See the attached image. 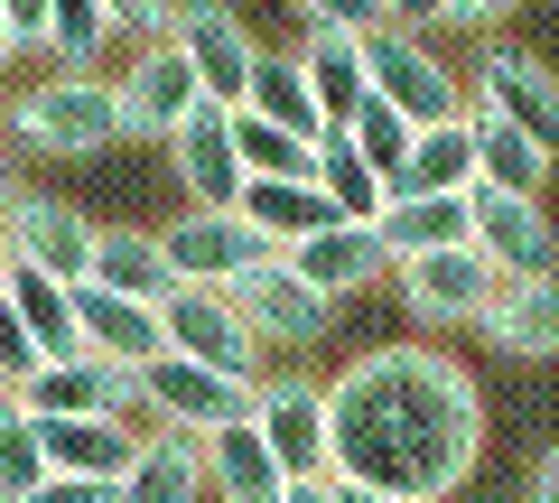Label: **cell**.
I'll return each instance as SVG.
<instances>
[{"instance_id":"1","label":"cell","mask_w":559,"mask_h":503,"mask_svg":"<svg viewBox=\"0 0 559 503\" xmlns=\"http://www.w3.org/2000/svg\"><path fill=\"white\" fill-rule=\"evenodd\" d=\"M326 439H336V484L439 503L476 476L485 447L476 373L429 345H373L326 383Z\"/></svg>"},{"instance_id":"2","label":"cell","mask_w":559,"mask_h":503,"mask_svg":"<svg viewBox=\"0 0 559 503\" xmlns=\"http://www.w3.org/2000/svg\"><path fill=\"white\" fill-rule=\"evenodd\" d=\"M10 131H20L28 159H103L112 141H131V131H121L112 75H47V84H28L20 112H10Z\"/></svg>"},{"instance_id":"3","label":"cell","mask_w":559,"mask_h":503,"mask_svg":"<svg viewBox=\"0 0 559 503\" xmlns=\"http://www.w3.org/2000/svg\"><path fill=\"white\" fill-rule=\"evenodd\" d=\"M364 84H373V94L392 103L411 131H429V121H457V112H466V75H448L439 47L419 38V28H401V20H382L373 38H364Z\"/></svg>"},{"instance_id":"4","label":"cell","mask_w":559,"mask_h":503,"mask_svg":"<svg viewBox=\"0 0 559 503\" xmlns=\"http://www.w3.org/2000/svg\"><path fill=\"white\" fill-rule=\"evenodd\" d=\"M252 392H261V373H215V363H187V355L140 363V402L159 410V429H178V439H215V429L252 420Z\"/></svg>"},{"instance_id":"5","label":"cell","mask_w":559,"mask_h":503,"mask_svg":"<svg viewBox=\"0 0 559 503\" xmlns=\"http://www.w3.org/2000/svg\"><path fill=\"white\" fill-rule=\"evenodd\" d=\"M168 47L187 57V75H197L205 103H224V112H242V94H252V28H242L234 0H178V20H168Z\"/></svg>"},{"instance_id":"6","label":"cell","mask_w":559,"mask_h":503,"mask_svg":"<svg viewBox=\"0 0 559 503\" xmlns=\"http://www.w3.org/2000/svg\"><path fill=\"white\" fill-rule=\"evenodd\" d=\"M466 112L503 121V131H522L532 149L559 159V75L540 57H522V47H485V65L466 75Z\"/></svg>"},{"instance_id":"7","label":"cell","mask_w":559,"mask_h":503,"mask_svg":"<svg viewBox=\"0 0 559 503\" xmlns=\"http://www.w3.org/2000/svg\"><path fill=\"white\" fill-rule=\"evenodd\" d=\"M159 252H168V280L178 289H234L252 262H271V242L234 205H187L178 224H159Z\"/></svg>"},{"instance_id":"8","label":"cell","mask_w":559,"mask_h":503,"mask_svg":"<svg viewBox=\"0 0 559 503\" xmlns=\"http://www.w3.org/2000/svg\"><path fill=\"white\" fill-rule=\"evenodd\" d=\"M252 429H261V447L280 457V476L289 484H318V476H336V439H326V383H261L252 392Z\"/></svg>"},{"instance_id":"9","label":"cell","mask_w":559,"mask_h":503,"mask_svg":"<svg viewBox=\"0 0 559 503\" xmlns=\"http://www.w3.org/2000/svg\"><path fill=\"white\" fill-rule=\"evenodd\" d=\"M401 280V308H411L419 326H476L485 308H495V262H485L476 242H457V252H419V262H392Z\"/></svg>"},{"instance_id":"10","label":"cell","mask_w":559,"mask_h":503,"mask_svg":"<svg viewBox=\"0 0 559 503\" xmlns=\"http://www.w3.org/2000/svg\"><path fill=\"white\" fill-rule=\"evenodd\" d=\"M224 299L242 308V326H252V345H261V355H271V345H318L326 326H336V299H318V289H308L299 271L280 262V252H271V262H252L234 289H224Z\"/></svg>"},{"instance_id":"11","label":"cell","mask_w":559,"mask_h":503,"mask_svg":"<svg viewBox=\"0 0 559 503\" xmlns=\"http://www.w3.org/2000/svg\"><path fill=\"white\" fill-rule=\"evenodd\" d=\"M20 410L28 420H131L140 410V373L103 355H66V363H38L20 383Z\"/></svg>"},{"instance_id":"12","label":"cell","mask_w":559,"mask_h":503,"mask_svg":"<svg viewBox=\"0 0 559 503\" xmlns=\"http://www.w3.org/2000/svg\"><path fill=\"white\" fill-rule=\"evenodd\" d=\"M159 336H168V355L215 363V373H252L261 363L252 326H242V308L224 299V289H168L159 299Z\"/></svg>"},{"instance_id":"13","label":"cell","mask_w":559,"mask_h":503,"mask_svg":"<svg viewBox=\"0 0 559 503\" xmlns=\"http://www.w3.org/2000/svg\"><path fill=\"white\" fill-rule=\"evenodd\" d=\"M0 233H10V262L47 271V280H66V289L94 271V224H84L66 196H20L10 215H0Z\"/></svg>"},{"instance_id":"14","label":"cell","mask_w":559,"mask_h":503,"mask_svg":"<svg viewBox=\"0 0 559 503\" xmlns=\"http://www.w3.org/2000/svg\"><path fill=\"white\" fill-rule=\"evenodd\" d=\"M112 94H121V131H131V141H168V131H178L187 112H197V75H187V57L178 47H140L131 57V75H112Z\"/></svg>"},{"instance_id":"15","label":"cell","mask_w":559,"mask_h":503,"mask_svg":"<svg viewBox=\"0 0 559 503\" xmlns=\"http://www.w3.org/2000/svg\"><path fill=\"white\" fill-rule=\"evenodd\" d=\"M75 345H84V355H103V363H121V373H140L150 355H168L159 308H150V299H121V289H103V280H75Z\"/></svg>"},{"instance_id":"16","label":"cell","mask_w":559,"mask_h":503,"mask_svg":"<svg viewBox=\"0 0 559 503\" xmlns=\"http://www.w3.org/2000/svg\"><path fill=\"white\" fill-rule=\"evenodd\" d=\"M476 252L495 262V280H540L559 271V233L540 215V196H476Z\"/></svg>"},{"instance_id":"17","label":"cell","mask_w":559,"mask_h":503,"mask_svg":"<svg viewBox=\"0 0 559 503\" xmlns=\"http://www.w3.org/2000/svg\"><path fill=\"white\" fill-rule=\"evenodd\" d=\"M476 336L495 345V355H513V363H550L559 355V271H540V280H503L495 308L476 318Z\"/></svg>"},{"instance_id":"18","label":"cell","mask_w":559,"mask_h":503,"mask_svg":"<svg viewBox=\"0 0 559 503\" xmlns=\"http://www.w3.org/2000/svg\"><path fill=\"white\" fill-rule=\"evenodd\" d=\"M168 149H178V187H187V205H234V196H242L234 112H224V103H197V112L168 131Z\"/></svg>"},{"instance_id":"19","label":"cell","mask_w":559,"mask_h":503,"mask_svg":"<svg viewBox=\"0 0 559 503\" xmlns=\"http://www.w3.org/2000/svg\"><path fill=\"white\" fill-rule=\"evenodd\" d=\"M234 215L252 224V233L271 242V252H299L308 233H326V224H345V215H336V196H326L318 178H242Z\"/></svg>"},{"instance_id":"20","label":"cell","mask_w":559,"mask_h":503,"mask_svg":"<svg viewBox=\"0 0 559 503\" xmlns=\"http://www.w3.org/2000/svg\"><path fill=\"white\" fill-rule=\"evenodd\" d=\"M280 262L299 271L318 299H355V289H373L382 271H392V252H382L373 224H326V233H308L299 252H280Z\"/></svg>"},{"instance_id":"21","label":"cell","mask_w":559,"mask_h":503,"mask_svg":"<svg viewBox=\"0 0 559 503\" xmlns=\"http://www.w3.org/2000/svg\"><path fill=\"white\" fill-rule=\"evenodd\" d=\"M47 447V476H75V484H121L140 457V429L131 420H38Z\"/></svg>"},{"instance_id":"22","label":"cell","mask_w":559,"mask_h":503,"mask_svg":"<svg viewBox=\"0 0 559 503\" xmlns=\"http://www.w3.org/2000/svg\"><path fill=\"white\" fill-rule=\"evenodd\" d=\"M382 252L392 262H419V252H457V242H476V196H392L373 215Z\"/></svg>"},{"instance_id":"23","label":"cell","mask_w":559,"mask_h":503,"mask_svg":"<svg viewBox=\"0 0 559 503\" xmlns=\"http://www.w3.org/2000/svg\"><path fill=\"white\" fill-rule=\"evenodd\" d=\"M197 494H205V439H178V429H150L131 476L112 484V503H197Z\"/></svg>"},{"instance_id":"24","label":"cell","mask_w":559,"mask_h":503,"mask_svg":"<svg viewBox=\"0 0 559 503\" xmlns=\"http://www.w3.org/2000/svg\"><path fill=\"white\" fill-rule=\"evenodd\" d=\"M392 196H476V121H429L401 159V187Z\"/></svg>"},{"instance_id":"25","label":"cell","mask_w":559,"mask_h":503,"mask_svg":"<svg viewBox=\"0 0 559 503\" xmlns=\"http://www.w3.org/2000/svg\"><path fill=\"white\" fill-rule=\"evenodd\" d=\"M84 280H103V289H121V299H150L159 308L168 289V252H159V233L150 224H94V271Z\"/></svg>"},{"instance_id":"26","label":"cell","mask_w":559,"mask_h":503,"mask_svg":"<svg viewBox=\"0 0 559 503\" xmlns=\"http://www.w3.org/2000/svg\"><path fill=\"white\" fill-rule=\"evenodd\" d=\"M205 484H215L224 503H280V494H289V476H280V457L261 447L252 420H234V429L205 439Z\"/></svg>"},{"instance_id":"27","label":"cell","mask_w":559,"mask_h":503,"mask_svg":"<svg viewBox=\"0 0 559 503\" xmlns=\"http://www.w3.org/2000/svg\"><path fill=\"white\" fill-rule=\"evenodd\" d=\"M242 112H261L271 131H289V141H308V149L336 131V121H326V103L308 94L299 57H261V65H252V94H242Z\"/></svg>"},{"instance_id":"28","label":"cell","mask_w":559,"mask_h":503,"mask_svg":"<svg viewBox=\"0 0 559 503\" xmlns=\"http://www.w3.org/2000/svg\"><path fill=\"white\" fill-rule=\"evenodd\" d=\"M289 57H299L308 94L326 103V121H345L364 94H373V84H364V38H355V28H308V38L289 47Z\"/></svg>"},{"instance_id":"29","label":"cell","mask_w":559,"mask_h":503,"mask_svg":"<svg viewBox=\"0 0 559 503\" xmlns=\"http://www.w3.org/2000/svg\"><path fill=\"white\" fill-rule=\"evenodd\" d=\"M476 121V196H540L550 187V149H532L522 131H503V121L466 112Z\"/></svg>"},{"instance_id":"30","label":"cell","mask_w":559,"mask_h":503,"mask_svg":"<svg viewBox=\"0 0 559 503\" xmlns=\"http://www.w3.org/2000/svg\"><path fill=\"white\" fill-rule=\"evenodd\" d=\"M0 289H10V308L28 318V336H38V355H47V363L84 355V345H75V289H66V280H47V271L10 262V280H0Z\"/></svg>"},{"instance_id":"31","label":"cell","mask_w":559,"mask_h":503,"mask_svg":"<svg viewBox=\"0 0 559 503\" xmlns=\"http://www.w3.org/2000/svg\"><path fill=\"white\" fill-rule=\"evenodd\" d=\"M318 187L336 196V215H345V224H373L382 205H392V178H382V168L364 159L345 131H326V141H318Z\"/></svg>"},{"instance_id":"32","label":"cell","mask_w":559,"mask_h":503,"mask_svg":"<svg viewBox=\"0 0 559 503\" xmlns=\"http://www.w3.org/2000/svg\"><path fill=\"white\" fill-rule=\"evenodd\" d=\"M103 47H112V10L103 0H47V57H57V75H94Z\"/></svg>"},{"instance_id":"33","label":"cell","mask_w":559,"mask_h":503,"mask_svg":"<svg viewBox=\"0 0 559 503\" xmlns=\"http://www.w3.org/2000/svg\"><path fill=\"white\" fill-rule=\"evenodd\" d=\"M234 159H242V178H318V149L271 131L261 112H234Z\"/></svg>"},{"instance_id":"34","label":"cell","mask_w":559,"mask_h":503,"mask_svg":"<svg viewBox=\"0 0 559 503\" xmlns=\"http://www.w3.org/2000/svg\"><path fill=\"white\" fill-rule=\"evenodd\" d=\"M47 484V447H38V420L20 410V392H0V503H20Z\"/></svg>"},{"instance_id":"35","label":"cell","mask_w":559,"mask_h":503,"mask_svg":"<svg viewBox=\"0 0 559 503\" xmlns=\"http://www.w3.org/2000/svg\"><path fill=\"white\" fill-rule=\"evenodd\" d=\"M336 131H345V141H355V149H364V159H373V168H382V178H392V187H401V159H411V141H419V131H411V121H401V112H392V103H382V94H364V103H355V112H345V121H336Z\"/></svg>"},{"instance_id":"36","label":"cell","mask_w":559,"mask_h":503,"mask_svg":"<svg viewBox=\"0 0 559 503\" xmlns=\"http://www.w3.org/2000/svg\"><path fill=\"white\" fill-rule=\"evenodd\" d=\"M38 363H47V355H38V336H28V318L10 308V289H0V392H20Z\"/></svg>"},{"instance_id":"37","label":"cell","mask_w":559,"mask_h":503,"mask_svg":"<svg viewBox=\"0 0 559 503\" xmlns=\"http://www.w3.org/2000/svg\"><path fill=\"white\" fill-rule=\"evenodd\" d=\"M308 28H355V38H373L382 20H392V0H299Z\"/></svg>"},{"instance_id":"38","label":"cell","mask_w":559,"mask_h":503,"mask_svg":"<svg viewBox=\"0 0 559 503\" xmlns=\"http://www.w3.org/2000/svg\"><path fill=\"white\" fill-rule=\"evenodd\" d=\"M103 10H112V28H131L140 47H159L168 20H178V0H103Z\"/></svg>"},{"instance_id":"39","label":"cell","mask_w":559,"mask_h":503,"mask_svg":"<svg viewBox=\"0 0 559 503\" xmlns=\"http://www.w3.org/2000/svg\"><path fill=\"white\" fill-rule=\"evenodd\" d=\"M20 503H112V484H75V476H47L38 494H20Z\"/></svg>"},{"instance_id":"40","label":"cell","mask_w":559,"mask_h":503,"mask_svg":"<svg viewBox=\"0 0 559 503\" xmlns=\"http://www.w3.org/2000/svg\"><path fill=\"white\" fill-rule=\"evenodd\" d=\"M10 10V38L20 47H47V0H0Z\"/></svg>"},{"instance_id":"41","label":"cell","mask_w":559,"mask_h":503,"mask_svg":"<svg viewBox=\"0 0 559 503\" xmlns=\"http://www.w3.org/2000/svg\"><path fill=\"white\" fill-rule=\"evenodd\" d=\"M392 20L401 28H448V20H457V0H392Z\"/></svg>"},{"instance_id":"42","label":"cell","mask_w":559,"mask_h":503,"mask_svg":"<svg viewBox=\"0 0 559 503\" xmlns=\"http://www.w3.org/2000/svg\"><path fill=\"white\" fill-rule=\"evenodd\" d=\"M513 10H522V0H457V20H448V28H503Z\"/></svg>"},{"instance_id":"43","label":"cell","mask_w":559,"mask_h":503,"mask_svg":"<svg viewBox=\"0 0 559 503\" xmlns=\"http://www.w3.org/2000/svg\"><path fill=\"white\" fill-rule=\"evenodd\" d=\"M532 503H559V447H550V457L532 466Z\"/></svg>"},{"instance_id":"44","label":"cell","mask_w":559,"mask_h":503,"mask_svg":"<svg viewBox=\"0 0 559 503\" xmlns=\"http://www.w3.org/2000/svg\"><path fill=\"white\" fill-rule=\"evenodd\" d=\"M280 503H336V476H318V484H289Z\"/></svg>"},{"instance_id":"45","label":"cell","mask_w":559,"mask_h":503,"mask_svg":"<svg viewBox=\"0 0 559 503\" xmlns=\"http://www.w3.org/2000/svg\"><path fill=\"white\" fill-rule=\"evenodd\" d=\"M336 503H411V494H373V484H336Z\"/></svg>"},{"instance_id":"46","label":"cell","mask_w":559,"mask_h":503,"mask_svg":"<svg viewBox=\"0 0 559 503\" xmlns=\"http://www.w3.org/2000/svg\"><path fill=\"white\" fill-rule=\"evenodd\" d=\"M20 196H28V187H20V168L0 159V215H10V205H20Z\"/></svg>"},{"instance_id":"47","label":"cell","mask_w":559,"mask_h":503,"mask_svg":"<svg viewBox=\"0 0 559 503\" xmlns=\"http://www.w3.org/2000/svg\"><path fill=\"white\" fill-rule=\"evenodd\" d=\"M10 57H20V38H10V10H0V65H10Z\"/></svg>"},{"instance_id":"48","label":"cell","mask_w":559,"mask_h":503,"mask_svg":"<svg viewBox=\"0 0 559 503\" xmlns=\"http://www.w3.org/2000/svg\"><path fill=\"white\" fill-rule=\"evenodd\" d=\"M0 280H10V233H0Z\"/></svg>"}]
</instances>
